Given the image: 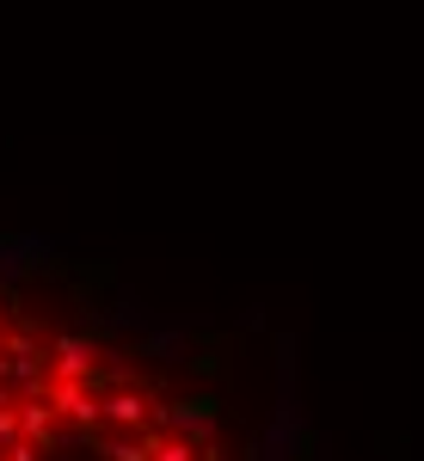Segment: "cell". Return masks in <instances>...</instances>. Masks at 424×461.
<instances>
[{"label": "cell", "mask_w": 424, "mask_h": 461, "mask_svg": "<svg viewBox=\"0 0 424 461\" xmlns=\"http://www.w3.org/2000/svg\"><path fill=\"white\" fill-rule=\"evenodd\" d=\"M56 351H62V375H86V363H93V351H86V339H62Z\"/></svg>", "instance_id": "obj_1"}, {"label": "cell", "mask_w": 424, "mask_h": 461, "mask_svg": "<svg viewBox=\"0 0 424 461\" xmlns=\"http://www.w3.org/2000/svg\"><path fill=\"white\" fill-rule=\"evenodd\" d=\"M6 430H13V412H6V406H0V437H6Z\"/></svg>", "instance_id": "obj_9"}, {"label": "cell", "mask_w": 424, "mask_h": 461, "mask_svg": "<svg viewBox=\"0 0 424 461\" xmlns=\"http://www.w3.org/2000/svg\"><path fill=\"white\" fill-rule=\"evenodd\" d=\"M178 425H185V430H210V425H215V400H185Z\"/></svg>", "instance_id": "obj_2"}, {"label": "cell", "mask_w": 424, "mask_h": 461, "mask_svg": "<svg viewBox=\"0 0 424 461\" xmlns=\"http://www.w3.org/2000/svg\"><path fill=\"white\" fill-rule=\"evenodd\" d=\"M6 369H13V363H6V357H0V375H6Z\"/></svg>", "instance_id": "obj_10"}, {"label": "cell", "mask_w": 424, "mask_h": 461, "mask_svg": "<svg viewBox=\"0 0 424 461\" xmlns=\"http://www.w3.org/2000/svg\"><path fill=\"white\" fill-rule=\"evenodd\" d=\"M178 345H185V332L173 326V332H154V339L141 345V357H160V363H173V357H178Z\"/></svg>", "instance_id": "obj_3"}, {"label": "cell", "mask_w": 424, "mask_h": 461, "mask_svg": "<svg viewBox=\"0 0 424 461\" xmlns=\"http://www.w3.org/2000/svg\"><path fill=\"white\" fill-rule=\"evenodd\" d=\"M56 400L68 406L74 419H93V412H99V406H93V400H86V393H80V388H56Z\"/></svg>", "instance_id": "obj_4"}, {"label": "cell", "mask_w": 424, "mask_h": 461, "mask_svg": "<svg viewBox=\"0 0 424 461\" xmlns=\"http://www.w3.org/2000/svg\"><path fill=\"white\" fill-rule=\"evenodd\" d=\"M160 461H191V449H178V443H173V449H160Z\"/></svg>", "instance_id": "obj_8"}, {"label": "cell", "mask_w": 424, "mask_h": 461, "mask_svg": "<svg viewBox=\"0 0 424 461\" xmlns=\"http://www.w3.org/2000/svg\"><path fill=\"white\" fill-rule=\"evenodd\" d=\"M117 326H148V308H136V302H117Z\"/></svg>", "instance_id": "obj_6"}, {"label": "cell", "mask_w": 424, "mask_h": 461, "mask_svg": "<svg viewBox=\"0 0 424 461\" xmlns=\"http://www.w3.org/2000/svg\"><path fill=\"white\" fill-rule=\"evenodd\" d=\"M111 419L136 425V419H141V400H136V393H117V400H111Z\"/></svg>", "instance_id": "obj_5"}, {"label": "cell", "mask_w": 424, "mask_h": 461, "mask_svg": "<svg viewBox=\"0 0 424 461\" xmlns=\"http://www.w3.org/2000/svg\"><path fill=\"white\" fill-rule=\"evenodd\" d=\"M25 430H32V437H50V412L32 406V412H25Z\"/></svg>", "instance_id": "obj_7"}]
</instances>
